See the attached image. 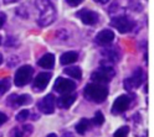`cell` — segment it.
<instances>
[{
	"label": "cell",
	"mask_w": 154,
	"mask_h": 137,
	"mask_svg": "<svg viewBox=\"0 0 154 137\" xmlns=\"http://www.w3.org/2000/svg\"><path fill=\"white\" fill-rule=\"evenodd\" d=\"M67 4L71 5V6H79L80 4L83 3V0H66Z\"/></svg>",
	"instance_id": "obj_24"
},
{
	"label": "cell",
	"mask_w": 154,
	"mask_h": 137,
	"mask_svg": "<svg viewBox=\"0 0 154 137\" xmlns=\"http://www.w3.org/2000/svg\"><path fill=\"white\" fill-rule=\"evenodd\" d=\"M0 45H2V36H0Z\"/></svg>",
	"instance_id": "obj_32"
},
{
	"label": "cell",
	"mask_w": 154,
	"mask_h": 137,
	"mask_svg": "<svg viewBox=\"0 0 154 137\" xmlns=\"http://www.w3.org/2000/svg\"><path fill=\"white\" fill-rule=\"evenodd\" d=\"M29 115H30L29 110H21L20 112L16 115V120H17V121H20V122H23V121H25V120L27 119Z\"/></svg>",
	"instance_id": "obj_22"
},
{
	"label": "cell",
	"mask_w": 154,
	"mask_h": 137,
	"mask_svg": "<svg viewBox=\"0 0 154 137\" xmlns=\"http://www.w3.org/2000/svg\"><path fill=\"white\" fill-rule=\"evenodd\" d=\"M35 6L38 11V19H37V24L46 27L54 22L55 17H56V10L55 6L50 0H36Z\"/></svg>",
	"instance_id": "obj_1"
},
{
	"label": "cell",
	"mask_w": 154,
	"mask_h": 137,
	"mask_svg": "<svg viewBox=\"0 0 154 137\" xmlns=\"http://www.w3.org/2000/svg\"><path fill=\"white\" fill-rule=\"evenodd\" d=\"M2 63H3V56L0 54V64H2Z\"/></svg>",
	"instance_id": "obj_30"
},
{
	"label": "cell",
	"mask_w": 154,
	"mask_h": 137,
	"mask_svg": "<svg viewBox=\"0 0 154 137\" xmlns=\"http://www.w3.org/2000/svg\"><path fill=\"white\" fill-rule=\"evenodd\" d=\"M37 64L42 68H45V69H51L55 64V56L52 53H46L38 60Z\"/></svg>",
	"instance_id": "obj_15"
},
{
	"label": "cell",
	"mask_w": 154,
	"mask_h": 137,
	"mask_svg": "<svg viewBox=\"0 0 154 137\" xmlns=\"http://www.w3.org/2000/svg\"><path fill=\"white\" fill-rule=\"evenodd\" d=\"M77 16H79L82 22L86 24V25H94L98 22V14L94 13L92 10H87V9H82V10H80L79 13H77Z\"/></svg>",
	"instance_id": "obj_9"
},
{
	"label": "cell",
	"mask_w": 154,
	"mask_h": 137,
	"mask_svg": "<svg viewBox=\"0 0 154 137\" xmlns=\"http://www.w3.org/2000/svg\"><path fill=\"white\" fill-rule=\"evenodd\" d=\"M114 75V71L112 69L111 67H102L97 72L92 73L91 75V79L93 82H96L97 84H106V83H109L112 77Z\"/></svg>",
	"instance_id": "obj_4"
},
{
	"label": "cell",
	"mask_w": 154,
	"mask_h": 137,
	"mask_svg": "<svg viewBox=\"0 0 154 137\" xmlns=\"http://www.w3.org/2000/svg\"><path fill=\"white\" fill-rule=\"evenodd\" d=\"M15 1H17V0H4L5 4H11V3H15Z\"/></svg>",
	"instance_id": "obj_28"
},
{
	"label": "cell",
	"mask_w": 154,
	"mask_h": 137,
	"mask_svg": "<svg viewBox=\"0 0 154 137\" xmlns=\"http://www.w3.org/2000/svg\"><path fill=\"white\" fill-rule=\"evenodd\" d=\"M55 104H56V100H55L54 95L49 94L38 103V109H40L41 112L49 115V114H52L55 111Z\"/></svg>",
	"instance_id": "obj_10"
},
{
	"label": "cell",
	"mask_w": 154,
	"mask_h": 137,
	"mask_svg": "<svg viewBox=\"0 0 154 137\" xmlns=\"http://www.w3.org/2000/svg\"><path fill=\"white\" fill-rule=\"evenodd\" d=\"M83 95L87 100L93 101V103H103L106 100V98L108 95V90L106 89V86L102 84L97 83H91L87 84L85 88Z\"/></svg>",
	"instance_id": "obj_2"
},
{
	"label": "cell",
	"mask_w": 154,
	"mask_h": 137,
	"mask_svg": "<svg viewBox=\"0 0 154 137\" xmlns=\"http://www.w3.org/2000/svg\"><path fill=\"white\" fill-rule=\"evenodd\" d=\"M5 21H6V15L4 13H0V28L4 26Z\"/></svg>",
	"instance_id": "obj_25"
},
{
	"label": "cell",
	"mask_w": 154,
	"mask_h": 137,
	"mask_svg": "<svg viewBox=\"0 0 154 137\" xmlns=\"http://www.w3.org/2000/svg\"><path fill=\"white\" fill-rule=\"evenodd\" d=\"M63 137H72V136H71V135H67V136H66V135H65V136H63Z\"/></svg>",
	"instance_id": "obj_31"
},
{
	"label": "cell",
	"mask_w": 154,
	"mask_h": 137,
	"mask_svg": "<svg viewBox=\"0 0 154 137\" xmlns=\"http://www.w3.org/2000/svg\"><path fill=\"white\" fill-rule=\"evenodd\" d=\"M50 79H51V73L49 72L38 73L34 80V90H37V92L44 90L46 85L50 83Z\"/></svg>",
	"instance_id": "obj_11"
},
{
	"label": "cell",
	"mask_w": 154,
	"mask_h": 137,
	"mask_svg": "<svg viewBox=\"0 0 154 137\" xmlns=\"http://www.w3.org/2000/svg\"><path fill=\"white\" fill-rule=\"evenodd\" d=\"M129 105H131V98L126 94L121 95L116 99V101L112 105V114L113 115H119V114L126 111L129 107Z\"/></svg>",
	"instance_id": "obj_7"
},
{
	"label": "cell",
	"mask_w": 154,
	"mask_h": 137,
	"mask_svg": "<svg viewBox=\"0 0 154 137\" xmlns=\"http://www.w3.org/2000/svg\"><path fill=\"white\" fill-rule=\"evenodd\" d=\"M47 137H57L55 133H50V135H47Z\"/></svg>",
	"instance_id": "obj_29"
},
{
	"label": "cell",
	"mask_w": 154,
	"mask_h": 137,
	"mask_svg": "<svg viewBox=\"0 0 154 137\" xmlns=\"http://www.w3.org/2000/svg\"><path fill=\"white\" fill-rule=\"evenodd\" d=\"M142 82H143V71L140 68H137V69L133 72V74L124 80V88L128 90L136 89V88H138L142 84Z\"/></svg>",
	"instance_id": "obj_8"
},
{
	"label": "cell",
	"mask_w": 154,
	"mask_h": 137,
	"mask_svg": "<svg viewBox=\"0 0 154 137\" xmlns=\"http://www.w3.org/2000/svg\"><path fill=\"white\" fill-rule=\"evenodd\" d=\"M114 40V32L112 30H103L96 36V42L101 46H107Z\"/></svg>",
	"instance_id": "obj_12"
},
{
	"label": "cell",
	"mask_w": 154,
	"mask_h": 137,
	"mask_svg": "<svg viewBox=\"0 0 154 137\" xmlns=\"http://www.w3.org/2000/svg\"><path fill=\"white\" fill-rule=\"evenodd\" d=\"M54 88H55V90L60 94H70L76 89V83L71 79H65V78L60 77L56 79Z\"/></svg>",
	"instance_id": "obj_6"
},
{
	"label": "cell",
	"mask_w": 154,
	"mask_h": 137,
	"mask_svg": "<svg viewBox=\"0 0 154 137\" xmlns=\"http://www.w3.org/2000/svg\"><path fill=\"white\" fill-rule=\"evenodd\" d=\"M6 121H8V116L4 112H0V126H2L3 124H5Z\"/></svg>",
	"instance_id": "obj_26"
},
{
	"label": "cell",
	"mask_w": 154,
	"mask_h": 137,
	"mask_svg": "<svg viewBox=\"0 0 154 137\" xmlns=\"http://www.w3.org/2000/svg\"><path fill=\"white\" fill-rule=\"evenodd\" d=\"M10 137H25V133L20 127H14L10 132Z\"/></svg>",
	"instance_id": "obj_23"
},
{
	"label": "cell",
	"mask_w": 154,
	"mask_h": 137,
	"mask_svg": "<svg viewBox=\"0 0 154 137\" xmlns=\"http://www.w3.org/2000/svg\"><path fill=\"white\" fill-rule=\"evenodd\" d=\"M96 3H98V4H106V3H108L109 0H94Z\"/></svg>",
	"instance_id": "obj_27"
},
{
	"label": "cell",
	"mask_w": 154,
	"mask_h": 137,
	"mask_svg": "<svg viewBox=\"0 0 154 137\" xmlns=\"http://www.w3.org/2000/svg\"><path fill=\"white\" fill-rule=\"evenodd\" d=\"M77 58H79V54L77 52L75 51H70V52H66L63 53L61 57H60V63L62 66H69V64H72L77 61Z\"/></svg>",
	"instance_id": "obj_16"
},
{
	"label": "cell",
	"mask_w": 154,
	"mask_h": 137,
	"mask_svg": "<svg viewBox=\"0 0 154 137\" xmlns=\"http://www.w3.org/2000/svg\"><path fill=\"white\" fill-rule=\"evenodd\" d=\"M93 124L94 125H97V126H100V125H102L103 122H104V116H103V114L101 112V111H97L94 114V117H93Z\"/></svg>",
	"instance_id": "obj_21"
},
{
	"label": "cell",
	"mask_w": 154,
	"mask_h": 137,
	"mask_svg": "<svg viewBox=\"0 0 154 137\" xmlns=\"http://www.w3.org/2000/svg\"><path fill=\"white\" fill-rule=\"evenodd\" d=\"M111 25L116 27V30H118L121 34H127L131 30H133L134 22L127 16H117L111 21Z\"/></svg>",
	"instance_id": "obj_5"
},
{
	"label": "cell",
	"mask_w": 154,
	"mask_h": 137,
	"mask_svg": "<svg viewBox=\"0 0 154 137\" xmlns=\"http://www.w3.org/2000/svg\"><path fill=\"white\" fill-rule=\"evenodd\" d=\"M9 89H10V80H9L8 78L0 80V96L4 95Z\"/></svg>",
	"instance_id": "obj_19"
},
{
	"label": "cell",
	"mask_w": 154,
	"mask_h": 137,
	"mask_svg": "<svg viewBox=\"0 0 154 137\" xmlns=\"http://www.w3.org/2000/svg\"><path fill=\"white\" fill-rule=\"evenodd\" d=\"M9 103H10L13 106H21V105H26L31 103V96L30 95H11L9 98Z\"/></svg>",
	"instance_id": "obj_13"
},
{
	"label": "cell",
	"mask_w": 154,
	"mask_h": 137,
	"mask_svg": "<svg viewBox=\"0 0 154 137\" xmlns=\"http://www.w3.org/2000/svg\"><path fill=\"white\" fill-rule=\"evenodd\" d=\"M65 74L70 75L73 79H80L82 77V71L80 67H70V68H66L65 69Z\"/></svg>",
	"instance_id": "obj_17"
},
{
	"label": "cell",
	"mask_w": 154,
	"mask_h": 137,
	"mask_svg": "<svg viewBox=\"0 0 154 137\" xmlns=\"http://www.w3.org/2000/svg\"><path fill=\"white\" fill-rule=\"evenodd\" d=\"M75 100H76V95L62 94V96H60L59 99H57V106L61 107V109H69L75 103Z\"/></svg>",
	"instance_id": "obj_14"
},
{
	"label": "cell",
	"mask_w": 154,
	"mask_h": 137,
	"mask_svg": "<svg viewBox=\"0 0 154 137\" xmlns=\"http://www.w3.org/2000/svg\"><path fill=\"white\" fill-rule=\"evenodd\" d=\"M88 129H90V121L87 119H82L79 124L76 125V131L80 135H85Z\"/></svg>",
	"instance_id": "obj_18"
},
{
	"label": "cell",
	"mask_w": 154,
	"mask_h": 137,
	"mask_svg": "<svg viewBox=\"0 0 154 137\" xmlns=\"http://www.w3.org/2000/svg\"><path fill=\"white\" fill-rule=\"evenodd\" d=\"M34 74V69L31 66H23L20 67L15 73L14 82L16 86H24L31 80Z\"/></svg>",
	"instance_id": "obj_3"
},
{
	"label": "cell",
	"mask_w": 154,
	"mask_h": 137,
	"mask_svg": "<svg viewBox=\"0 0 154 137\" xmlns=\"http://www.w3.org/2000/svg\"><path fill=\"white\" fill-rule=\"evenodd\" d=\"M128 133H129V127L123 126V127H121V129H118L117 131L114 132L113 137H127Z\"/></svg>",
	"instance_id": "obj_20"
}]
</instances>
